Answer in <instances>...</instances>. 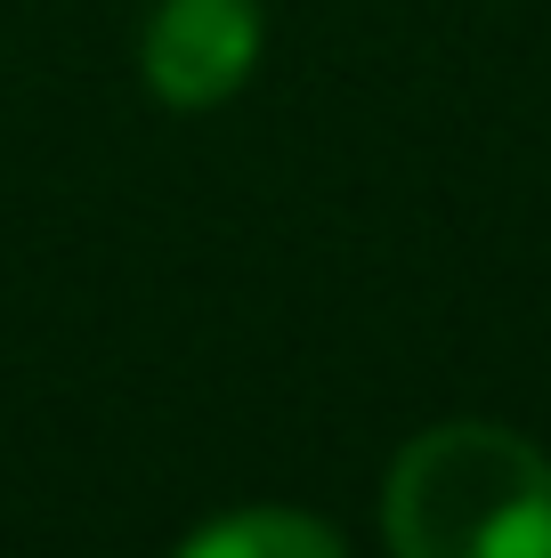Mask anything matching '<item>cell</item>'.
<instances>
[{"label": "cell", "instance_id": "6da1fadb", "mask_svg": "<svg viewBox=\"0 0 551 558\" xmlns=\"http://www.w3.org/2000/svg\"><path fill=\"white\" fill-rule=\"evenodd\" d=\"M390 558H551V453L503 421L406 437L382 486Z\"/></svg>", "mask_w": 551, "mask_h": 558}, {"label": "cell", "instance_id": "7a4b0ae2", "mask_svg": "<svg viewBox=\"0 0 551 558\" xmlns=\"http://www.w3.org/2000/svg\"><path fill=\"white\" fill-rule=\"evenodd\" d=\"M139 65L146 89L179 113L227 106L260 65V0H155Z\"/></svg>", "mask_w": 551, "mask_h": 558}, {"label": "cell", "instance_id": "3957f363", "mask_svg": "<svg viewBox=\"0 0 551 558\" xmlns=\"http://www.w3.org/2000/svg\"><path fill=\"white\" fill-rule=\"evenodd\" d=\"M170 558H349V543L316 510L252 502V510H219L212 526H195Z\"/></svg>", "mask_w": 551, "mask_h": 558}]
</instances>
